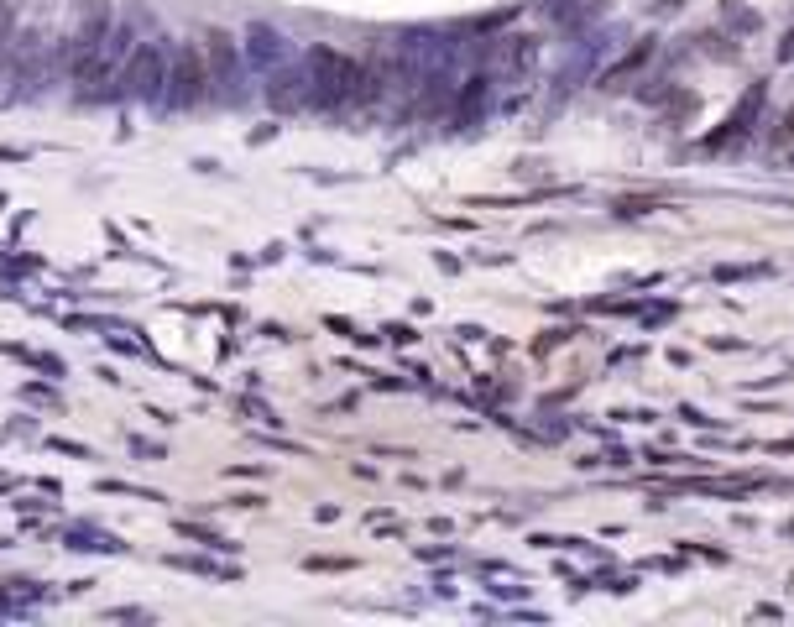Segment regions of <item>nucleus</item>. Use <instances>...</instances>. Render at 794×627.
I'll list each match as a JSON object with an SVG mask.
<instances>
[{
  "label": "nucleus",
  "mask_w": 794,
  "mask_h": 627,
  "mask_svg": "<svg viewBox=\"0 0 794 627\" xmlns=\"http://www.w3.org/2000/svg\"><path fill=\"white\" fill-rule=\"evenodd\" d=\"M774 157L794 168V110H784V121H779V131H774Z\"/></svg>",
  "instance_id": "6"
},
{
  "label": "nucleus",
  "mask_w": 794,
  "mask_h": 627,
  "mask_svg": "<svg viewBox=\"0 0 794 627\" xmlns=\"http://www.w3.org/2000/svg\"><path fill=\"white\" fill-rule=\"evenodd\" d=\"M758 110H763V84H753V89H747V100H742V105L727 115V131H721V136H711V147H721L727 136H747V131H753V115H758Z\"/></svg>",
  "instance_id": "4"
},
{
  "label": "nucleus",
  "mask_w": 794,
  "mask_h": 627,
  "mask_svg": "<svg viewBox=\"0 0 794 627\" xmlns=\"http://www.w3.org/2000/svg\"><path fill=\"white\" fill-rule=\"evenodd\" d=\"M168 63H173V53L162 48V42H142V48L126 58V74H121L126 95H131V100H157V95H168Z\"/></svg>",
  "instance_id": "3"
},
{
  "label": "nucleus",
  "mask_w": 794,
  "mask_h": 627,
  "mask_svg": "<svg viewBox=\"0 0 794 627\" xmlns=\"http://www.w3.org/2000/svg\"><path fill=\"white\" fill-rule=\"evenodd\" d=\"M779 58H794V32L784 37V53H779Z\"/></svg>",
  "instance_id": "7"
},
{
  "label": "nucleus",
  "mask_w": 794,
  "mask_h": 627,
  "mask_svg": "<svg viewBox=\"0 0 794 627\" xmlns=\"http://www.w3.org/2000/svg\"><path fill=\"white\" fill-rule=\"evenodd\" d=\"M204 95H215V74H209V53L204 48H173V63H168V105L189 110L199 105Z\"/></svg>",
  "instance_id": "2"
},
{
  "label": "nucleus",
  "mask_w": 794,
  "mask_h": 627,
  "mask_svg": "<svg viewBox=\"0 0 794 627\" xmlns=\"http://www.w3.org/2000/svg\"><path fill=\"white\" fill-rule=\"evenodd\" d=\"M361 79H366V68L356 58H345L335 48H314L309 53V105H319V110L356 105L361 100Z\"/></svg>",
  "instance_id": "1"
},
{
  "label": "nucleus",
  "mask_w": 794,
  "mask_h": 627,
  "mask_svg": "<svg viewBox=\"0 0 794 627\" xmlns=\"http://www.w3.org/2000/svg\"><path fill=\"white\" fill-rule=\"evenodd\" d=\"M246 53H251V63H277V58H283L288 48H283V37H277L272 27H251Z\"/></svg>",
  "instance_id": "5"
}]
</instances>
